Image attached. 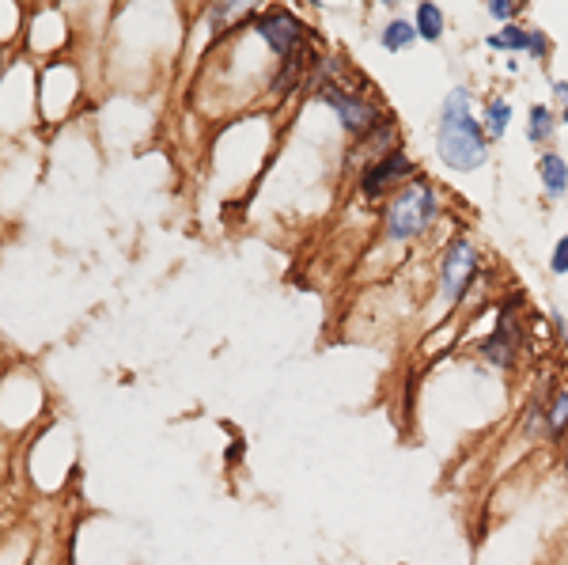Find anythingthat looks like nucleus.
Listing matches in <instances>:
<instances>
[{
    "label": "nucleus",
    "instance_id": "nucleus-1",
    "mask_svg": "<svg viewBox=\"0 0 568 565\" xmlns=\"http://www.w3.org/2000/svg\"><path fill=\"white\" fill-rule=\"evenodd\" d=\"M436 152L452 171H478L489 160V133L470 111V91L455 88L439 107Z\"/></svg>",
    "mask_w": 568,
    "mask_h": 565
},
{
    "label": "nucleus",
    "instance_id": "nucleus-2",
    "mask_svg": "<svg viewBox=\"0 0 568 565\" xmlns=\"http://www.w3.org/2000/svg\"><path fill=\"white\" fill-rule=\"evenodd\" d=\"M436 213H439L436 186L425 179H414L390 198L387 213H383V224H387V235L394 243H409L436 221Z\"/></svg>",
    "mask_w": 568,
    "mask_h": 565
},
{
    "label": "nucleus",
    "instance_id": "nucleus-3",
    "mask_svg": "<svg viewBox=\"0 0 568 565\" xmlns=\"http://www.w3.org/2000/svg\"><path fill=\"white\" fill-rule=\"evenodd\" d=\"M315 95L337 114V122H342V130L349 133V137H368V133H375L383 125L379 107L368 103L364 95H356V91H345V88H337V84H323V88L315 91Z\"/></svg>",
    "mask_w": 568,
    "mask_h": 565
},
{
    "label": "nucleus",
    "instance_id": "nucleus-4",
    "mask_svg": "<svg viewBox=\"0 0 568 565\" xmlns=\"http://www.w3.org/2000/svg\"><path fill=\"white\" fill-rule=\"evenodd\" d=\"M251 31L258 34L277 58H288V61H296L300 46H304V23H300L288 8H265V12L254 16Z\"/></svg>",
    "mask_w": 568,
    "mask_h": 565
},
{
    "label": "nucleus",
    "instance_id": "nucleus-5",
    "mask_svg": "<svg viewBox=\"0 0 568 565\" xmlns=\"http://www.w3.org/2000/svg\"><path fill=\"white\" fill-rule=\"evenodd\" d=\"M474 273H478V248H474V240L459 235V240H452L444 266H439V293H444L447 304H459L466 289H470Z\"/></svg>",
    "mask_w": 568,
    "mask_h": 565
},
{
    "label": "nucleus",
    "instance_id": "nucleus-6",
    "mask_svg": "<svg viewBox=\"0 0 568 565\" xmlns=\"http://www.w3.org/2000/svg\"><path fill=\"white\" fill-rule=\"evenodd\" d=\"M409 175H414V163H409V157L402 149H394L387 152V157H379L372 163L368 171L361 175V194L364 198H379V194H387L390 186H406Z\"/></svg>",
    "mask_w": 568,
    "mask_h": 565
},
{
    "label": "nucleus",
    "instance_id": "nucleus-7",
    "mask_svg": "<svg viewBox=\"0 0 568 565\" xmlns=\"http://www.w3.org/2000/svg\"><path fill=\"white\" fill-rule=\"evenodd\" d=\"M519 342H524V334H519L516 304H508L500 312L497 331L481 342V357L489 364H497V369H511V364H516V353H519Z\"/></svg>",
    "mask_w": 568,
    "mask_h": 565
},
{
    "label": "nucleus",
    "instance_id": "nucleus-8",
    "mask_svg": "<svg viewBox=\"0 0 568 565\" xmlns=\"http://www.w3.org/2000/svg\"><path fill=\"white\" fill-rule=\"evenodd\" d=\"M538 179H542V190L549 202H557V198L568 194V160L561 152H542L538 157Z\"/></svg>",
    "mask_w": 568,
    "mask_h": 565
},
{
    "label": "nucleus",
    "instance_id": "nucleus-9",
    "mask_svg": "<svg viewBox=\"0 0 568 565\" xmlns=\"http://www.w3.org/2000/svg\"><path fill=\"white\" fill-rule=\"evenodd\" d=\"M417 39H420V34H417V23H414V20H406V16H394V20L379 31V46H383L387 53L409 50V46H414Z\"/></svg>",
    "mask_w": 568,
    "mask_h": 565
},
{
    "label": "nucleus",
    "instance_id": "nucleus-10",
    "mask_svg": "<svg viewBox=\"0 0 568 565\" xmlns=\"http://www.w3.org/2000/svg\"><path fill=\"white\" fill-rule=\"evenodd\" d=\"M530 31H535V27L508 23V27H500V31H493L489 39H485V46H489V50H504V53H530Z\"/></svg>",
    "mask_w": 568,
    "mask_h": 565
},
{
    "label": "nucleus",
    "instance_id": "nucleus-11",
    "mask_svg": "<svg viewBox=\"0 0 568 565\" xmlns=\"http://www.w3.org/2000/svg\"><path fill=\"white\" fill-rule=\"evenodd\" d=\"M414 23H417L420 42L444 39V12H439V4H433V0H420V4L414 8Z\"/></svg>",
    "mask_w": 568,
    "mask_h": 565
},
{
    "label": "nucleus",
    "instance_id": "nucleus-12",
    "mask_svg": "<svg viewBox=\"0 0 568 565\" xmlns=\"http://www.w3.org/2000/svg\"><path fill=\"white\" fill-rule=\"evenodd\" d=\"M542 425H546V433L568 436V391L565 387H557L554 395H549V403L542 410Z\"/></svg>",
    "mask_w": 568,
    "mask_h": 565
},
{
    "label": "nucleus",
    "instance_id": "nucleus-13",
    "mask_svg": "<svg viewBox=\"0 0 568 565\" xmlns=\"http://www.w3.org/2000/svg\"><path fill=\"white\" fill-rule=\"evenodd\" d=\"M554 133H557L554 111H549L546 103H535V107H530V114H527V141L530 144H546Z\"/></svg>",
    "mask_w": 568,
    "mask_h": 565
},
{
    "label": "nucleus",
    "instance_id": "nucleus-14",
    "mask_svg": "<svg viewBox=\"0 0 568 565\" xmlns=\"http://www.w3.org/2000/svg\"><path fill=\"white\" fill-rule=\"evenodd\" d=\"M481 125H485V133H489V137L508 133V125H511V103H508V99H493V103L485 107Z\"/></svg>",
    "mask_w": 568,
    "mask_h": 565
},
{
    "label": "nucleus",
    "instance_id": "nucleus-15",
    "mask_svg": "<svg viewBox=\"0 0 568 565\" xmlns=\"http://www.w3.org/2000/svg\"><path fill=\"white\" fill-rule=\"evenodd\" d=\"M549 273H557V278H565L568 273V235H561L554 254H549Z\"/></svg>",
    "mask_w": 568,
    "mask_h": 565
},
{
    "label": "nucleus",
    "instance_id": "nucleus-16",
    "mask_svg": "<svg viewBox=\"0 0 568 565\" xmlns=\"http://www.w3.org/2000/svg\"><path fill=\"white\" fill-rule=\"evenodd\" d=\"M519 12H524V8H519V4H508V0H489V16H493V20H500L504 27H508L511 20H516Z\"/></svg>",
    "mask_w": 568,
    "mask_h": 565
},
{
    "label": "nucleus",
    "instance_id": "nucleus-17",
    "mask_svg": "<svg viewBox=\"0 0 568 565\" xmlns=\"http://www.w3.org/2000/svg\"><path fill=\"white\" fill-rule=\"evenodd\" d=\"M549 50H554V42H549V34L546 31H530V58L535 61H542V58H549Z\"/></svg>",
    "mask_w": 568,
    "mask_h": 565
},
{
    "label": "nucleus",
    "instance_id": "nucleus-18",
    "mask_svg": "<svg viewBox=\"0 0 568 565\" xmlns=\"http://www.w3.org/2000/svg\"><path fill=\"white\" fill-rule=\"evenodd\" d=\"M554 95L568 107V84H565V80H554Z\"/></svg>",
    "mask_w": 568,
    "mask_h": 565
},
{
    "label": "nucleus",
    "instance_id": "nucleus-19",
    "mask_svg": "<svg viewBox=\"0 0 568 565\" xmlns=\"http://www.w3.org/2000/svg\"><path fill=\"white\" fill-rule=\"evenodd\" d=\"M554 323H557V334H561V339H568V323H565V319H561V315H557V319H554Z\"/></svg>",
    "mask_w": 568,
    "mask_h": 565
},
{
    "label": "nucleus",
    "instance_id": "nucleus-20",
    "mask_svg": "<svg viewBox=\"0 0 568 565\" xmlns=\"http://www.w3.org/2000/svg\"><path fill=\"white\" fill-rule=\"evenodd\" d=\"M561 452H565V478H568V436H565V444H561Z\"/></svg>",
    "mask_w": 568,
    "mask_h": 565
},
{
    "label": "nucleus",
    "instance_id": "nucleus-21",
    "mask_svg": "<svg viewBox=\"0 0 568 565\" xmlns=\"http://www.w3.org/2000/svg\"><path fill=\"white\" fill-rule=\"evenodd\" d=\"M561 125H568V107H565V111H561Z\"/></svg>",
    "mask_w": 568,
    "mask_h": 565
}]
</instances>
